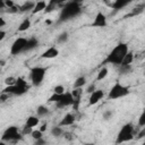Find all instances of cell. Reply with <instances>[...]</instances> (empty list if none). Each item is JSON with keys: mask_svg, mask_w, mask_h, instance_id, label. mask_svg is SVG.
Segmentation results:
<instances>
[{"mask_svg": "<svg viewBox=\"0 0 145 145\" xmlns=\"http://www.w3.org/2000/svg\"><path fill=\"white\" fill-rule=\"evenodd\" d=\"M129 51L128 49V44L123 43V42H119L112 50L111 52L108 54V57L104 59V61L102 62V65H106V63H112L114 66H120L122 59L125 58V56L127 54V52Z\"/></svg>", "mask_w": 145, "mask_h": 145, "instance_id": "6da1fadb", "label": "cell"}, {"mask_svg": "<svg viewBox=\"0 0 145 145\" xmlns=\"http://www.w3.org/2000/svg\"><path fill=\"white\" fill-rule=\"evenodd\" d=\"M80 12H82V9H80V6H79V2H77V1L66 2L65 7L61 9L58 23H62V22H66L68 19H71L74 17L78 16Z\"/></svg>", "mask_w": 145, "mask_h": 145, "instance_id": "7a4b0ae2", "label": "cell"}, {"mask_svg": "<svg viewBox=\"0 0 145 145\" xmlns=\"http://www.w3.org/2000/svg\"><path fill=\"white\" fill-rule=\"evenodd\" d=\"M137 134V131H135V128H134V125L128 122V123H125L118 135H117V139H116V144H122V143H126V142H129L131 139H134L135 135Z\"/></svg>", "mask_w": 145, "mask_h": 145, "instance_id": "3957f363", "label": "cell"}, {"mask_svg": "<svg viewBox=\"0 0 145 145\" xmlns=\"http://www.w3.org/2000/svg\"><path fill=\"white\" fill-rule=\"evenodd\" d=\"M45 72H46V68L40 67V66H35L31 69L29 77H31V82H32L33 86H40L42 84Z\"/></svg>", "mask_w": 145, "mask_h": 145, "instance_id": "277c9868", "label": "cell"}, {"mask_svg": "<svg viewBox=\"0 0 145 145\" xmlns=\"http://www.w3.org/2000/svg\"><path fill=\"white\" fill-rule=\"evenodd\" d=\"M128 94H129V88L128 87L121 85L120 83H116L111 87V89H110V92L108 94V97L110 100H117V99L123 97V96H126Z\"/></svg>", "mask_w": 145, "mask_h": 145, "instance_id": "5b68a950", "label": "cell"}, {"mask_svg": "<svg viewBox=\"0 0 145 145\" xmlns=\"http://www.w3.org/2000/svg\"><path fill=\"white\" fill-rule=\"evenodd\" d=\"M20 139H22V134H19L18 127L16 126H9L1 136V140L3 142H18Z\"/></svg>", "mask_w": 145, "mask_h": 145, "instance_id": "8992f818", "label": "cell"}, {"mask_svg": "<svg viewBox=\"0 0 145 145\" xmlns=\"http://www.w3.org/2000/svg\"><path fill=\"white\" fill-rule=\"evenodd\" d=\"M26 43H27V39H25V37H18V39H16L14 41V43L11 44L10 54L17 56V54L24 52V49L26 46Z\"/></svg>", "mask_w": 145, "mask_h": 145, "instance_id": "52a82bcc", "label": "cell"}, {"mask_svg": "<svg viewBox=\"0 0 145 145\" xmlns=\"http://www.w3.org/2000/svg\"><path fill=\"white\" fill-rule=\"evenodd\" d=\"M74 103V97L71 95L70 92H65L63 94H61V97L59 100V102H57V106L58 108H65V106H69L72 105Z\"/></svg>", "mask_w": 145, "mask_h": 145, "instance_id": "ba28073f", "label": "cell"}, {"mask_svg": "<svg viewBox=\"0 0 145 145\" xmlns=\"http://www.w3.org/2000/svg\"><path fill=\"white\" fill-rule=\"evenodd\" d=\"M106 25H108V23H106V16L103 12L99 11L95 15V17H94V20L91 24V27H100V28H103Z\"/></svg>", "mask_w": 145, "mask_h": 145, "instance_id": "9c48e42d", "label": "cell"}, {"mask_svg": "<svg viewBox=\"0 0 145 145\" xmlns=\"http://www.w3.org/2000/svg\"><path fill=\"white\" fill-rule=\"evenodd\" d=\"M104 96V92L103 89H95L93 93H91L89 99H88V105H95L100 100H102V97Z\"/></svg>", "mask_w": 145, "mask_h": 145, "instance_id": "30bf717a", "label": "cell"}, {"mask_svg": "<svg viewBox=\"0 0 145 145\" xmlns=\"http://www.w3.org/2000/svg\"><path fill=\"white\" fill-rule=\"evenodd\" d=\"M58 56H59V50L56 46H50L49 49H46L41 54V58H43V59H53V58H57Z\"/></svg>", "mask_w": 145, "mask_h": 145, "instance_id": "8fae6325", "label": "cell"}, {"mask_svg": "<svg viewBox=\"0 0 145 145\" xmlns=\"http://www.w3.org/2000/svg\"><path fill=\"white\" fill-rule=\"evenodd\" d=\"M75 120H76V118H75V116L72 113H66L65 117L60 120L59 127H62V126H71V125L75 123Z\"/></svg>", "mask_w": 145, "mask_h": 145, "instance_id": "7c38bea8", "label": "cell"}, {"mask_svg": "<svg viewBox=\"0 0 145 145\" xmlns=\"http://www.w3.org/2000/svg\"><path fill=\"white\" fill-rule=\"evenodd\" d=\"M129 3H130L129 0H116L114 2L110 3V7L113 9V12H116V11L121 10L123 7H126V6L129 5Z\"/></svg>", "mask_w": 145, "mask_h": 145, "instance_id": "4fadbf2b", "label": "cell"}, {"mask_svg": "<svg viewBox=\"0 0 145 145\" xmlns=\"http://www.w3.org/2000/svg\"><path fill=\"white\" fill-rule=\"evenodd\" d=\"M34 7H35V2H33V1H26V2H24V3L18 8V10H19L20 12L32 11V10L34 9Z\"/></svg>", "mask_w": 145, "mask_h": 145, "instance_id": "5bb4252c", "label": "cell"}, {"mask_svg": "<svg viewBox=\"0 0 145 145\" xmlns=\"http://www.w3.org/2000/svg\"><path fill=\"white\" fill-rule=\"evenodd\" d=\"M37 45H39L37 39H35V37L27 39V43H26V46H25V49H24V52H25V51H31V50L35 49Z\"/></svg>", "mask_w": 145, "mask_h": 145, "instance_id": "9a60e30c", "label": "cell"}, {"mask_svg": "<svg viewBox=\"0 0 145 145\" xmlns=\"http://www.w3.org/2000/svg\"><path fill=\"white\" fill-rule=\"evenodd\" d=\"M45 7H46V2H45V1H39V2H35V7H34V9H33L31 12H32L33 15L39 14V12H41V11H44Z\"/></svg>", "mask_w": 145, "mask_h": 145, "instance_id": "2e32d148", "label": "cell"}, {"mask_svg": "<svg viewBox=\"0 0 145 145\" xmlns=\"http://www.w3.org/2000/svg\"><path fill=\"white\" fill-rule=\"evenodd\" d=\"M133 60H134V52H133V51H128L127 54L125 56V58L122 59L120 66H128V65H131Z\"/></svg>", "mask_w": 145, "mask_h": 145, "instance_id": "e0dca14e", "label": "cell"}, {"mask_svg": "<svg viewBox=\"0 0 145 145\" xmlns=\"http://www.w3.org/2000/svg\"><path fill=\"white\" fill-rule=\"evenodd\" d=\"M39 122H40V119L37 118V116H29V117L26 119V123H25V125L28 126V127H31V128H33V127L37 126Z\"/></svg>", "mask_w": 145, "mask_h": 145, "instance_id": "ac0fdd59", "label": "cell"}, {"mask_svg": "<svg viewBox=\"0 0 145 145\" xmlns=\"http://www.w3.org/2000/svg\"><path fill=\"white\" fill-rule=\"evenodd\" d=\"M143 11H144V5H140L139 7H136V8L131 9V11H130L128 15H126V16H125V18H128V17H135V16H137V15L142 14Z\"/></svg>", "mask_w": 145, "mask_h": 145, "instance_id": "d6986e66", "label": "cell"}, {"mask_svg": "<svg viewBox=\"0 0 145 145\" xmlns=\"http://www.w3.org/2000/svg\"><path fill=\"white\" fill-rule=\"evenodd\" d=\"M29 27H31V20H29V18H25V19L19 24L17 31H18V32H25V31H27Z\"/></svg>", "mask_w": 145, "mask_h": 145, "instance_id": "ffe728a7", "label": "cell"}, {"mask_svg": "<svg viewBox=\"0 0 145 145\" xmlns=\"http://www.w3.org/2000/svg\"><path fill=\"white\" fill-rule=\"evenodd\" d=\"M36 114L37 117H45L49 114V109L45 105H39L36 109Z\"/></svg>", "mask_w": 145, "mask_h": 145, "instance_id": "44dd1931", "label": "cell"}, {"mask_svg": "<svg viewBox=\"0 0 145 145\" xmlns=\"http://www.w3.org/2000/svg\"><path fill=\"white\" fill-rule=\"evenodd\" d=\"M68 39H69V34H68L67 32H62V33H60V34L58 35V37H57V43H58V44H63V43H66V42L68 41Z\"/></svg>", "mask_w": 145, "mask_h": 145, "instance_id": "7402d4cb", "label": "cell"}, {"mask_svg": "<svg viewBox=\"0 0 145 145\" xmlns=\"http://www.w3.org/2000/svg\"><path fill=\"white\" fill-rule=\"evenodd\" d=\"M85 84H86V78H85L84 76H80V77H78V78L74 82V88H80V87H83Z\"/></svg>", "mask_w": 145, "mask_h": 145, "instance_id": "603a6c76", "label": "cell"}, {"mask_svg": "<svg viewBox=\"0 0 145 145\" xmlns=\"http://www.w3.org/2000/svg\"><path fill=\"white\" fill-rule=\"evenodd\" d=\"M108 68L104 66V67H102L100 70H99V72H97V76H96V80H102V79H104L105 77H106V75H108Z\"/></svg>", "mask_w": 145, "mask_h": 145, "instance_id": "cb8c5ba5", "label": "cell"}, {"mask_svg": "<svg viewBox=\"0 0 145 145\" xmlns=\"http://www.w3.org/2000/svg\"><path fill=\"white\" fill-rule=\"evenodd\" d=\"M57 3H58V1H53V0H51L50 2H48V3H46V7H45V9H44V12L48 14V12L53 11V10L57 8Z\"/></svg>", "mask_w": 145, "mask_h": 145, "instance_id": "d4e9b609", "label": "cell"}, {"mask_svg": "<svg viewBox=\"0 0 145 145\" xmlns=\"http://www.w3.org/2000/svg\"><path fill=\"white\" fill-rule=\"evenodd\" d=\"M51 135L54 136V137H60V136L63 135V130H62V128L59 127V126L53 127V128L51 129Z\"/></svg>", "mask_w": 145, "mask_h": 145, "instance_id": "484cf974", "label": "cell"}, {"mask_svg": "<svg viewBox=\"0 0 145 145\" xmlns=\"http://www.w3.org/2000/svg\"><path fill=\"white\" fill-rule=\"evenodd\" d=\"M15 85H17V86H19V87H22V88H26V89H28L27 82H26L23 77H18V78H16V84H15Z\"/></svg>", "mask_w": 145, "mask_h": 145, "instance_id": "4316f807", "label": "cell"}, {"mask_svg": "<svg viewBox=\"0 0 145 145\" xmlns=\"http://www.w3.org/2000/svg\"><path fill=\"white\" fill-rule=\"evenodd\" d=\"M70 93H71V95H72L74 99H80L82 97V94H83V88L82 87L80 88H74L72 92H70Z\"/></svg>", "mask_w": 145, "mask_h": 145, "instance_id": "83f0119b", "label": "cell"}, {"mask_svg": "<svg viewBox=\"0 0 145 145\" xmlns=\"http://www.w3.org/2000/svg\"><path fill=\"white\" fill-rule=\"evenodd\" d=\"M31 136L33 137V139H34V140L40 139V138H43V137H42V136H43V135H42V131H40L39 129H35V130L33 129V131L31 133Z\"/></svg>", "mask_w": 145, "mask_h": 145, "instance_id": "f1b7e54d", "label": "cell"}, {"mask_svg": "<svg viewBox=\"0 0 145 145\" xmlns=\"http://www.w3.org/2000/svg\"><path fill=\"white\" fill-rule=\"evenodd\" d=\"M66 91H65V87L62 86V85H57V86H54V88H53V93L54 94H59V95H61V94H63Z\"/></svg>", "mask_w": 145, "mask_h": 145, "instance_id": "f546056e", "label": "cell"}, {"mask_svg": "<svg viewBox=\"0 0 145 145\" xmlns=\"http://www.w3.org/2000/svg\"><path fill=\"white\" fill-rule=\"evenodd\" d=\"M120 67V74H129L131 71V65L128 66H119Z\"/></svg>", "mask_w": 145, "mask_h": 145, "instance_id": "4dcf8cb0", "label": "cell"}, {"mask_svg": "<svg viewBox=\"0 0 145 145\" xmlns=\"http://www.w3.org/2000/svg\"><path fill=\"white\" fill-rule=\"evenodd\" d=\"M5 84H6L7 86H12V85L16 84V78H15V77H7V78L5 79Z\"/></svg>", "mask_w": 145, "mask_h": 145, "instance_id": "1f68e13d", "label": "cell"}, {"mask_svg": "<svg viewBox=\"0 0 145 145\" xmlns=\"http://www.w3.org/2000/svg\"><path fill=\"white\" fill-rule=\"evenodd\" d=\"M112 114H113V112H112L111 110H105V111L103 112L102 117H103L104 120H110V119L112 118Z\"/></svg>", "mask_w": 145, "mask_h": 145, "instance_id": "d6a6232c", "label": "cell"}, {"mask_svg": "<svg viewBox=\"0 0 145 145\" xmlns=\"http://www.w3.org/2000/svg\"><path fill=\"white\" fill-rule=\"evenodd\" d=\"M138 126L139 127H144L145 126V112L143 111L142 113H140V116H139V119H138Z\"/></svg>", "mask_w": 145, "mask_h": 145, "instance_id": "836d02e7", "label": "cell"}, {"mask_svg": "<svg viewBox=\"0 0 145 145\" xmlns=\"http://www.w3.org/2000/svg\"><path fill=\"white\" fill-rule=\"evenodd\" d=\"M60 97H61V95H59V94H52L50 97H49V102H54V103H57V102H59V100H60Z\"/></svg>", "mask_w": 145, "mask_h": 145, "instance_id": "e575fe53", "label": "cell"}, {"mask_svg": "<svg viewBox=\"0 0 145 145\" xmlns=\"http://www.w3.org/2000/svg\"><path fill=\"white\" fill-rule=\"evenodd\" d=\"M33 131V128H31V127H28V126H24V128H23V131H22V135H31V133Z\"/></svg>", "mask_w": 145, "mask_h": 145, "instance_id": "d590c367", "label": "cell"}, {"mask_svg": "<svg viewBox=\"0 0 145 145\" xmlns=\"http://www.w3.org/2000/svg\"><path fill=\"white\" fill-rule=\"evenodd\" d=\"M144 136H145V128L143 127V128L140 129V131L136 134V139H142Z\"/></svg>", "mask_w": 145, "mask_h": 145, "instance_id": "8d00e7d4", "label": "cell"}, {"mask_svg": "<svg viewBox=\"0 0 145 145\" xmlns=\"http://www.w3.org/2000/svg\"><path fill=\"white\" fill-rule=\"evenodd\" d=\"M5 6H6L7 9H9V8H12L15 6V2L12 0H6L5 1Z\"/></svg>", "mask_w": 145, "mask_h": 145, "instance_id": "74e56055", "label": "cell"}, {"mask_svg": "<svg viewBox=\"0 0 145 145\" xmlns=\"http://www.w3.org/2000/svg\"><path fill=\"white\" fill-rule=\"evenodd\" d=\"M18 7L17 6H14L12 8H9V9H6V12H9V14H16L18 12Z\"/></svg>", "mask_w": 145, "mask_h": 145, "instance_id": "f35d334b", "label": "cell"}, {"mask_svg": "<svg viewBox=\"0 0 145 145\" xmlns=\"http://www.w3.org/2000/svg\"><path fill=\"white\" fill-rule=\"evenodd\" d=\"M9 94H7V93H1L0 94V102H6L8 99H9Z\"/></svg>", "mask_w": 145, "mask_h": 145, "instance_id": "ab89813d", "label": "cell"}, {"mask_svg": "<svg viewBox=\"0 0 145 145\" xmlns=\"http://www.w3.org/2000/svg\"><path fill=\"white\" fill-rule=\"evenodd\" d=\"M33 145H46V140L44 138H40V139H36Z\"/></svg>", "mask_w": 145, "mask_h": 145, "instance_id": "60d3db41", "label": "cell"}, {"mask_svg": "<svg viewBox=\"0 0 145 145\" xmlns=\"http://www.w3.org/2000/svg\"><path fill=\"white\" fill-rule=\"evenodd\" d=\"M94 91H95V84H91V85H88V87L86 88V93H88V94L93 93Z\"/></svg>", "mask_w": 145, "mask_h": 145, "instance_id": "b9f144b4", "label": "cell"}, {"mask_svg": "<svg viewBox=\"0 0 145 145\" xmlns=\"http://www.w3.org/2000/svg\"><path fill=\"white\" fill-rule=\"evenodd\" d=\"M46 129H48V125H46V122H45V123H43V125H42V126L40 127V129H39V130L43 133V131H45Z\"/></svg>", "mask_w": 145, "mask_h": 145, "instance_id": "7bdbcfd3", "label": "cell"}, {"mask_svg": "<svg viewBox=\"0 0 145 145\" xmlns=\"http://www.w3.org/2000/svg\"><path fill=\"white\" fill-rule=\"evenodd\" d=\"M6 34H7V33H6L5 31L0 29V42H1V41H2V40H3L5 37H6Z\"/></svg>", "mask_w": 145, "mask_h": 145, "instance_id": "ee69618b", "label": "cell"}, {"mask_svg": "<svg viewBox=\"0 0 145 145\" xmlns=\"http://www.w3.org/2000/svg\"><path fill=\"white\" fill-rule=\"evenodd\" d=\"M6 25V20L2 18V17H0V29H1V27H3Z\"/></svg>", "mask_w": 145, "mask_h": 145, "instance_id": "f6af8a7d", "label": "cell"}, {"mask_svg": "<svg viewBox=\"0 0 145 145\" xmlns=\"http://www.w3.org/2000/svg\"><path fill=\"white\" fill-rule=\"evenodd\" d=\"M5 8H6L5 1H3V0H0V10H1V9H5Z\"/></svg>", "mask_w": 145, "mask_h": 145, "instance_id": "bcb514c9", "label": "cell"}, {"mask_svg": "<svg viewBox=\"0 0 145 145\" xmlns=\"http://www.w3.org/2000/svg\"><path fill=\"white\" fill-rule=\"evenodd\" d=\"M0 66H5V60H0Z\"/></svg>", "mask_w": 145, "mask_h": 145, "instance_id": "7dc6e473", "label": "cell"}, {"mask_svg": "<svg viewBox=\"0 0 145 145\" xmlns=\"http://www.w3.org/2000/svg\"><path fill=\"white\" fill-rule=\"evenodd\" d=\"M0 145H6V143L3 140H0Z\"/></svg>", "mask_w": 145, "mask_h": 145, "instance_id": "c3c4849f", "label": "cell"}, {"mask_svg": "<svg viewBox=\"0 0 145 145\" xmlns=\"http://www.w3.org/2000/svg\"><path fill=\"white\" fill-rule=\"evenodd\" d=\"M45 24H48V25H49V24H51V20H46V22H45Z\"/></svg>", "mask_w": 145, "mask_h": 145, "instance_id": "681fc988", "label": "cell"}, {"mask_svg": "<svg viewBox=\"0 0 145 145\" xmlns=\"http://www.w3.org/2000/svg\"><path fill=\"white\" fill-rule=\"evenodd\" d=\"M86 145H94V144H86Z\"/></svg>", "mask_w": 145, "mask_h": 145, "instance_id": "f907efd6", "label": "cell"}]
</instances>
